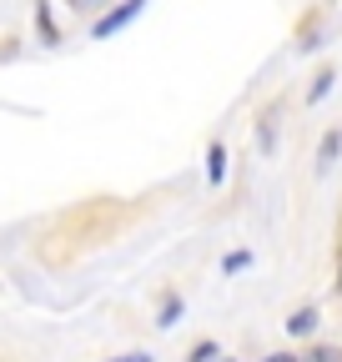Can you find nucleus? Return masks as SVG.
<instances>
[{"label":"nucleus","instance_id":"0eeeda50","mask_svg":"<svg viewBox=\"0 0 342 362\" xmlns=\"http://www.w3.org/2000/svg\"><path fill=\"white\" fill-rule=\"evenodd\" d=\"M267 362H302V357H287V352H277V357H267Z\"/></svg>","mask_w":342,"mask_h":362},{"label":"nucleus","instance_id":"39448f33","mask_svg":"<svg viewBox=\"0 0 342 362\" xmlns=\"http://www.w3.org/2000/svg\"><path fill=\"white\" fill-rule=\"evenodd\" d=\"M337 146H342V136H337V131H332V136H327V141H322V166H327V161H332V156H337Z\"/></svg>","mask_w":342,"mask_h":362},{"label":"nucleus","instance_id":"423d86ee","mask_svg":"<svg viewBox=\"0 0 342 362\" xmlns=\"http://www.w3.org/2000/svg\"><path fill=\"white\" fill-rule=\"evenodd\" d=\"M116 362H151L146 352H131V357H116Z\"/></svg>","mask_w":342,"mask_h":362},{"label":"nucleus","instance_id":"20e7f679","mask_svg":"<svg viewBox=\"0 0 342 362\" xmlns=\"http://www.w3.org/2000/svg\"><path fill=\"white\" fill-rule=\"evenodd\" d=\"M302 362H342V347H312Z\"/></svg>","mask_w":342,"mask_h":362},{"label":"nucleus","instance_id":"f03ea898","mask_svg":"<svg viewBox=\"0 0 342 362\" xmlns=\"http://www.w3.org/2000/svg\"><path fill=\"white\" fill-rule=\"evenodd\" d=\"M312 327H317V307H297V312H292V322H287V332H297V337L312 332Z\"/></svg>","mask_w":342,"mask_h":362},{"label":"nucleus","instance_id":"f257e3e1","mask_svg":"<svg viewBox=\"0 0 342 362\" xmlns=\"http://www.w3.org/2000/svg\"><path fill=\"white\" fill-rule=\"evenodd\" d=\"M141 6H146V0H126L121 11H111L106 21H96V35H116V30H121L126 21H136V16H141Z\"/></svg>","mask_w":342,"mask_h":362},{"label":"nucleus","instance_id":"7ed1b4c3","mask_svg":"<svg viewBox=\"0 0 342 362\" xmlns=\"http://www.w3.org/2000/svg\"><path fill=\"white\" fill-rule=\"evenodd\" d=\"M206 176H211V181H222V176H227V146H222V141L206 151Z\"/></svg>","mask_w":342,"mask_h":362}]
</instances>
